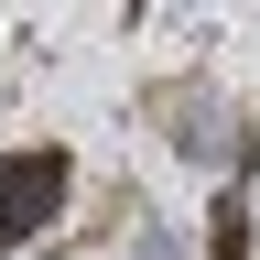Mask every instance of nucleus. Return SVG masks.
<instances>
[{
	"mask_svg": "<svg viewBox=\"0 0 260 260\" xmlns=\"http://www.w3.org/2000/svg\"><path fill=\"white\" fill-rule=\"evenodd\" d=\"M65 184H76V162H65L54 141H44V152H11V162H0V239L54 228V217H65Z\"/></svg>",
	"mask_w": 260,
	"mask_h": 260,
	"instance_id": "nucleus-1",
	"label": "nucleus"
}]
</instances>
